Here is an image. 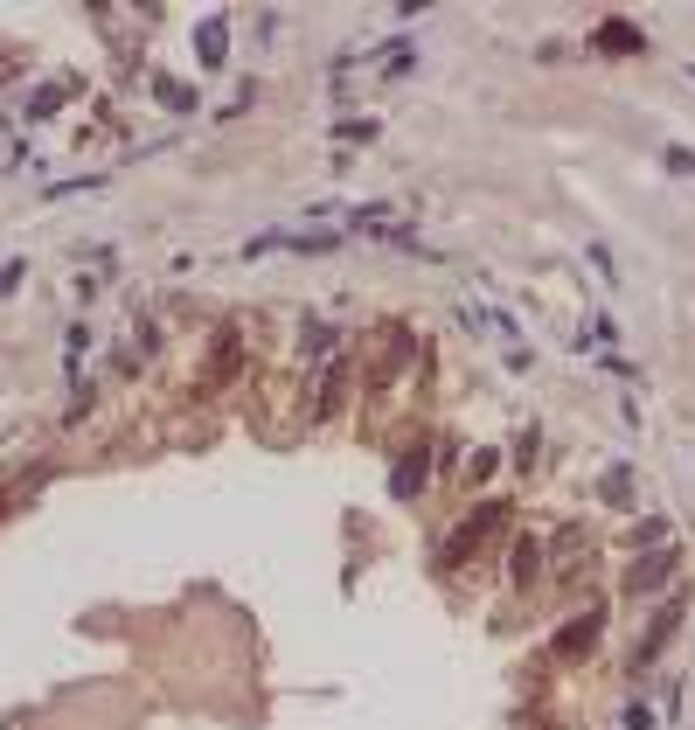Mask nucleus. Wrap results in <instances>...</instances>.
Here are the masks:
<instances>
[{
	"mask_svg": "<svg viewBox=\"0 0 695 730\" xmlns=\"http://www.w3.org/2000/svg\"><path fill=\"white\" fill-rule=\"evenodd\" d=\"M675 619H682V598H668V605H661V619L647 626V640H640V654H633L640 668H647V661H654V654L668 647V633H675Z\"/></svg>",
	"mask_w": 695,
	"mask_h": 730,
	"instance_id": "obj_1",
	"label": "nucleus"
},
{
	"mask_svg": "<svg viewBox=\"0 0 695 730\" xmlns=\"http://www.w3.org/2000/svg\"><path fill=\"white\" fill-rule=\"evenodd\" d=\"M598 49L633 56V49H647V35H640V28H626V21H605V28H598Z\"/></svg>",
	"mask_w": 695,
	"mask_h": 730,
	"instance_id": "obj_2",
	"label": "nucleus"
},
{
	"mask_svg": "<svg viewBox=\"0 0 695 730\" xmlns=\"http://www.w3.org/2000/svg\"><path fill=\"white\" fill-rule=\"evenodd\" d=\"M675 571V550H661V557H647V564H633V591H654V584Z\"/></svg>",
	"mask_w": 695,
	"mask_h": 730,
	"instance_id": "obj_3",
	"label": "nucleus"
},
{
	"mask_svg": "<svg viewBox=\"0 0 695 730\" xmlns=\"http://www.w3.org/2000/svg\"><path fill=\"white\" fill-rule=\"evenodd\" d=\"M202 63H223V14L202 21Z\"/></svg>",
	"mask_w": 695,
	"mask_h": 730,
	"instance_id": "obj_4",
	"label": "nucleus"
},
{
	"mask_svg": "<svg viewBox=\"0 0 695 730\" xmlns=\"http://www.w3.org/2000/svg\"><path fill=\"white\" fill-rule=\"evenodd\" d=\"M417 487H424V452H417V459H404V466H397V494H417Z\"/></svg>",
	"mask_w": 695,
	"mask_h": 730,
	"instance_id": "obj_5",
	"label": "nucleus"
},
{
	"mask_svg": "<svg viewBox=\"0 0 695 730\" xmlns=\"http://www.w3.org/2000/svg\"><path fill=\"white\" fill-rule=\"evenodd\" d=\"M160 98H167L174 112H188V105H195V91H188V84H160Z\"/></svg>",
	"mask_w": 695,
	"mask_h": 730,
	"instance_id": "obj_6",
	"label": "nucleus"
},
{
	"mask_svg": "<svg viewBox=\"0 0 695 730\" xmlns=\"http://www.w3.org/2000/svg\"><path fill=\"white\" fill-rule=\"evenodd\" d=\"M487 473H494V452H473V459H466V487H473V480H487Z\"/></svg>",
	"mask_w": 695,
	"mask_h": 730,
	"instance_id": "obj_7",
	"label": "nucleus"
},
{
	"mask_svg": "<svg viewBox=\"0 0 695 730\" xmlns=\"http://www.w3.org/2000/svg\"><path fill=\"white\" fill-rule=\"evenodd\" d=\"M689 77H695V63H689Z\"/></svg>",
	"mask_w": 695,
	"mask_h": 730,
	"instance_id": "obj_8",
	"label": "nucleus"
}]
</instances>
